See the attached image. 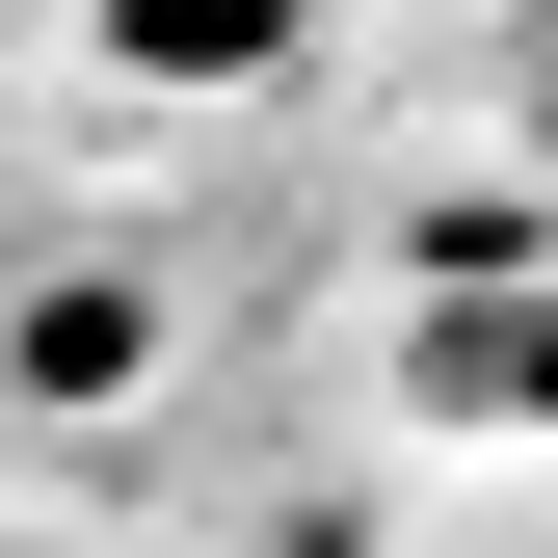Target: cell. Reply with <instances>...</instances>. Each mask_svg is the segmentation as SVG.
I'll list each match as a JSON object with an SVG mask.
<instances>
[{"label": "cell", "instance_id": "6da1fadb", "mask_svg": "<svg viewBox=\"0 0 558 558\" xmlns=\"http://www.w3.org/2000/svg\"><path fill=\"white\" fill-rule=\"evenodd\" d=\"M426 399H452V426H558V293H506V319H426Z\"/></svg>", "mask_w": 558, "mask_h": 558}]
</instances>
